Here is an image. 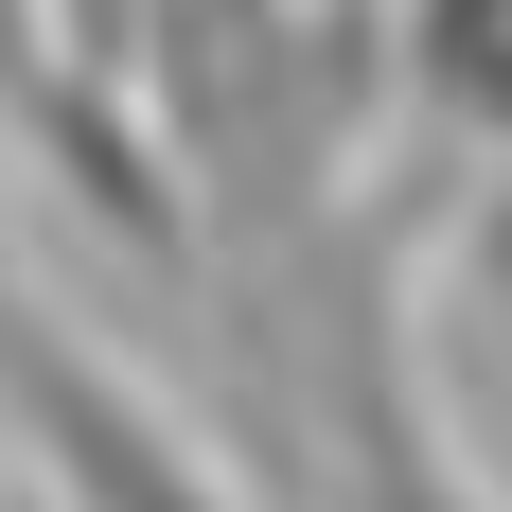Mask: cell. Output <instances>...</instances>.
<instances>
[{
  "label": "cell",
  "mask_w": 512,
  "mask_h": 512,
  "mask_svg": "<svg viewBox=\"0 0 512 512\" xmlns=\"http://www.w3.org/2000/svg\"><path fill=\"white\" fill-rule=\"evenodd\" d=\"M18 512H71V495H18Z\"/></svg>",
  "instance_id": "277c9868"
},
{
  "label": "cell",
  "mask_w": 512,
  "mask_h": 512,
  "mask_svg": "<svg viewBox=\"0 0 512 512\" xmlns=\"http://www.w3.org/2000/svg\"><path fill=\"white\" fill-rule=\"evenodd\" d=\"M0 424H18V460H36L71 512H230V477L106 371L71 318L18 301V265H0Z\"/></svg>",
  "instance_id": "6da1fadb"
},
{
  "label": "cell",
  "mask_w": 512,
  "mask_h": 512,
  "mask_svg": "<svg viewBox=\"0 0 512 512\" xmlns=\"http://www.w3.org/2000/svg\"><path fill=\"white\" fill-rule=\"evenodd\" d=\"M389 283H407V212L389 230H354V248L318 265V442H336V512H495L442 442H424V389H407V318H389Z\"/></svg>",
  "instance_id": "7a4b0ae2"
},
{
  "label": "cell",
  "mask_w": 512,
  "mask_h": 512,
  "mask_svg": "<svg viewBox=\"0 0 512 512\" xmlns=\"http://www.w3.org/2000/svg\"><path fill=\"white\" fill-rule=\"evenodd\" d=\"M389 89L460 159H512V0H389Z\"/></svg>",
  "instance_id": "3957f363"
}]
</instances>
